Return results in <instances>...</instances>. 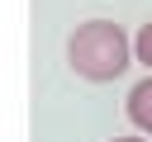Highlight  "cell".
<instances>
[{
    "mask_svg": "<svg viewBox=\"0 0 152 142\" xmlns=\"http://www.w3.org/2000/svg\"><path fill=\"white\" fill-rule=\"evenodd\" d=\"M66 62L76 76L86 80H114L124 76V66L133 62V38L114 24V19H86L76 24V33L66 38Z\"/></svg>",
    "mask_w": 152,
    "mask_h": 142,
    "instance_id": "1",
    "label": "cell"
},
{
    "mask_svg": "<svg viewBox=\"0 0 152 142\" xmlns=\"http://www.w3.org/2000/svg\"><path fill=\"white\" fill-rule=\"evenodd\" d=\"M124 114H128V123L138 128V137H152V76H142V80L128 90Z\"/></svg>",
    "mask_w": 152,
    "mask_h": 142,
    "instance_id": "2",
    "label": "cell"
},
{
    "mask_svg": "<svg viewBox=\"0 0 152 142\" xmlns=\"http://www.w3.org/2000/svg\"><path fill=\"white\" fill-rule=\"evenodd\" d=\"M133 57H138V62H142V66L152 71V19H147V24H142V28L133 33Z\"/></svg>",
    "mask_w": 152,
    "mask_h": 142,
    "instance_id": "3",
    "label": "cell"
},
{
    "mask_svg": "<svg viewBox=\"0 0 152 142\" xmlns=\"http://www.w3.org/2000/svg\"><path fill=\"white\" fill-rule=\"evenodd\" d=\"M109 142H152V137H138V133H128V137H109Z\"/></svg>",
    "mask_w": 152,
    "mask_h": 142,
    "instance_id": "4",
    "label": "cell"
}]
</instances>
